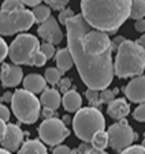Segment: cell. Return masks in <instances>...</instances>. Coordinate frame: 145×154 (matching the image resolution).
<instances>
[{"instance_id":"obj_7","label":"cell","mask_w":145,"mask_h":154,"mask_svg":"<svg viewBox=\"0 0 145 154\" xmlns=\"http://www.w3.org/2000/svg\"><path fill=\"white\" fill-rule=\"evenodd\" d=\"M36 22L34 15L29 10L2 11L0 10V35H14L29 30Z\"/></svg>"},{"instance_id":"obj_22","label":"cell","mask_w":145,"mask_h":154,"mask_svg":"<svg viewBox=\"0 0 145 154\" xmlns=\"http://www.w3.org/2000/svg\"><path fill=\"white\" fill-rule=\"evenodd\" d=\"M33 15H34V19L37 23H43L51 15V7L47 6V4H38V6L33 7Z\"/></svg>"},{"instance_id":"obj_41","label":"cell","mask_w":145,"mask_h":154,"mask_svg":"<svg viewBox=\"0 0 145 154\" xmlns=\"http://www.w3.org/2000/svg\"><path fill=\"white\" fill-rule=\"evenodd\" d=\"M41 115H43L45 119H51L53 115V109H50V108H44L43 111H41Z\"/></svg>"},{"instance_id":"obj_23","label":"cell","mask_w":145,"mask_h":154,"mask_svg":"<svg viewBox=\"0 0 145 154\" xmlns=\"http://www.w3.org/2000/svg\"><path fill=\"white\" fill-rule=\"evenodd\" d=\"M144 17H145V0H131L130 18L137 20Z\"/></svg>"},{"instance_id":"obj_37","label":"cell","mask_w":145,"mask_h":154,"mask_svg":"<svg viewBox=\"0 0 145 154\" xmlns=\"http://www.w3.org/2000/svg\"><path fill=\"white\" fill-rule=\"evenodd\" d=\"M134 29H136L138 33H144L145 32V19L144 18L136 20V23H134Z\"/></svg>"},{"instance_id":"obj_44","label":"cell","mask_w":145,"mask_h":154,"mask_svg":"<svg viewBox=\"0 0 145 154\" xmlns=\"http://www.w3.org/2000/svg\"><path fill=\"white\" fill-rule=\"evenodd\" d=\"M0 154H12V153L8 151V150H6L4 147H0Z\"/></svg>"},{"instance_id":"obj_14","label":"cell","mask_w":145,"mask_h":154,"mask_svg":"<svg viewBox=\"0 0 145 154\" xmlns=\"http://www.w3.org/2000/svg\"><path fill=\"white\" fill-rule=\"evenodd\" d=\"M0 76H2V85L4 87H15L21 82H23V71L18 64L4 63L2 66Z\"/></svg>"},{"instance_id":"obj_19","label":"cell","mask_w":145,"mask_h":154,"mask_svg":"<svg viewBox=\"0 0 145 154\" xmlns=\"http://www.w3.org/2000/svg\"><path fill=\"white\" fill-rule=\"evenodd\" d=\"M55 61H56L58 68L62 72L69 71L70 68L72 67V64H74V59H72V55L69 48H62V49H59L55 55Z\"/></svg>"},{"instance_id":"obj_32","label":"cell","mask_w":145,"mask_h":154,"mask_svg":"<svg viewBox=\"0 0 145 154\" xmlns=\"http://www.w3.org/2000/svg\"><path fill=\"white\" fill-rule=\"evenodd\" d=\"M121 154H145V147L142 145H133L125 149Z\"/></svg>"},{"instance_id":"obj_33","label":"cell","mask_w":145,"mask_h":154,"mask_svg":"<svg viewBox=\"0 0 145 154\" xmlns=\"http://www.w3.org/2000/svg\"><path fill=\"white\" fill-rule=\"evenodd\" d=\"M47 60H48V59L45 57V55H44L41 51H38L34 55V57H33V66H36V67H43L44 64L47 63Z\"/></svg>"},{"instance_id":"obj_8","label":"cell","mask_w":145,"mask_h":154,"mask_svg":"<svg viewBox=\"0 0 145 154\" xmlns=\"http://www.w3.org/2000/svg\"><path fill=\"white\" fill-rule=\"evenodd\" d=\"M37 131L40 135V139L45 145L50 146L62 145V142L70 135V130L66 127V123L60 119H56V117L45 119L40 124Z\"/></svg>"},{"instance_id":"obj_2","label":"cell","mask_w":145,"mask_h":154,"mask_svg":"<svg viewBox=\"0 0 145 154\" xmlns=\"http://www.w3.org/2000/svg\"><path fill=\"white\" fill-rule=\"evenodd\" d=\"M131 0H81V14L93 29L115 33L130 18Z\"/></svg>"},{"instance_id":"obj_12","label":"cell","mask_w":145,"mask_h":154,"mask_svg":"<svg viewBox=\"0 0 145 154\" xmlns=\"http://www.w3.org/2000/svg\"><path fill=\"white\" fill-rule=\"evenodd\" d=\"M23 131L19 128V125L17 124H7V130L4 134L3 139L0 140L2 147H4L6 150L11 151H18L23 145Z\"/></svg>"},{"instance_id":"obj_30","label":"cell","mask_w":145,"mask_h":154,"mask_svg":"<svg viewBox=\"0 0 145 154\" xmlns=\"http://www.w3.org/2000/svg\"><path fill=\"white\" fill-rule=\"evenodd\" d=\"M115 90H108V89H104L100 93V102L103 104H110L111 101L115 100Z\"/></svg>"},{"instance_id":"obj_45","label":"cell","mask_w":145,"mask_h":154,"mask_svg":"<svg viewBox=\"0 0 145 154\" xmlns=\"http://www.w3.org/2000/svg\"><path fill=\"white\" fill-rule=\"evenodd\" d=\"M63 122H64V123H69V122H70V117H69V116H66V117L63 119Z\"/></svg>"},{"instance_id":"obj_25","label":"cell","mask_w":145,"mask_h":154,"mask_svg":"<svg viewBox=\"0 0 145 154\" xmlns=\"http://www.w3.org/2000/svg\"><path fill=\"white\" fill-rule=\"evenodd\" d=\"M25 10V4L21 0H4L2 4V11H18Z\"/></svg>"},{"instance_id":"obj_11","label":"cell","mask_w":145,"mask_h":154,"mask_svg":"<svg viewBox=\"0 0 145 154\" xmlns=\"http://www.w3.org/2000/svg\"><path fill=\"white\" fill-rule=\"evenodd\" d=\"M37 33L40 35V38H43L44 42H51L53 45H58L63 40V33L60 30L58 20L53 17H50L45 22L40 23L37 29Z\"/></svg>"},{"instance_id":"obj_15","label":"cell","mask_w":145,"mask_h":154,"mask_svg":"<svg viewBox=\"0 0 145 154\" xmlns=\"http://www.w3.org/2000/svg\"><path fill=\"white\" fill-rule=\"evenodd\" d=\"M107 113L114 120H122L130 113V105L125 98H115L107 106Z\"/></svg>"},{"instance_id":"obj_9","label":"cell","mask_w":145,"mask_h":154,"mask_svg":"<svg viewBox=\"0 0 145 154\" xmlns=\"http://www.w3.org/2000/svg\"><path fill=\"white\" fill-rule=\"evenodd\" d=\"M107 132L110 137V146L118 153H122L125 149L131 146L133 140L136 139V134L126 119L118 120L111 124Z\"/></svg>"},{"instance_id":"obj_39","label":"cell","mask_w":145,"mask_h":154,"mask_svg":"<svg viewBox=\"0 0 145 154\" xmlns=\"http://www.w3.org/2000/svg\"><path fill=\"white\" fill-rule=\"evenodd\" d=\"M82 154H108V153L105 150H99V149L92 147V149H88V150L84 151Z\"/></svg>"},{"instance_id":"obj_46","label":"cell","mask_w":145,"mask_h":154,"mask_svg":"<svg viewBox=\"0 0 145 154\" xmlns=\"http://www.w3.org/2000/svg\"><path fill=\"white\" fill-rule=\"evenodd\" d=\"M141 145H142V146H144V147H145V138H144V140H142V143H141Z\"/></svg>"},{"instance_id":"obj_4","label":"cell","mask_w":145,"mask_h":154,"mask_svg":"<svg viewBox=\"0 0 145 154\" xmlns=\"http://www.w3.org/2000/svg\"><path fill=\"white\" fill-rule=\"evenodd\" d=\"M105 128L103 113L95 106L81 108L72 119V130L82 142H92L96 132Z\"/></svg>"},{"instance_id":"obj_31","label":"cell","mask_w":145,"mask_h":154,"mask_svg":"<svg viewBox=\"0 0 145 154\" xmlns=\"http://www.w3.org/2000/svg\"><path fill=\"white\" fill-rule=\"evenodd\" d=\"M133 117L134 120H137V122L140 123H145V102H142V104H140L138 106L134 109L133 112Z\"/></svg>"},{"instance_id":"obj_34","label":"cell","mask_w":145,"mask_h":154,"mask_svg":"<svg viewBox=\"0 0 145 154\" xmlns=\"http://www.w3.org/2000/svg\"><path fill=\"white\" fill-rule=\"evenodd\" d=\"M8 49H10V47H7V42L0 37V64L3 63L4 59L7 57V55H8Z\"/></svg>"},{"instance_id":"obj_26","label":"cell","mask_w":145,"mask_h":154,"mask_svg":"<svg viewBox=\"0 0 145 154\" xmlns=\"http://www.w3.org/2000/svg\"><path fill=\"white\" fill-rule=\"evenodd\" d=\"M40 51L44 53V55H45V57L48 59V60H51V59L56 55L55 45H53V44H51V42H43L40 45Z\"/></svg>"},{"instance_id":"obj_10","label":"cell","mask_w":145,"mask_h":154,"mask_svg":"<svg viewBox=\"0 0 145 154\" xmlns=\"http://www.w3.org/2000/svg\"><path fill=\"white\" fill-rule=\"evenodd\" d=\"M82 45L89 55H103L112 48V41L105 32L90 27L82 38Z\"/></svg>"},{"instance_id":"obj_1","label":"cell","mask_w":145,"mask_h":154,"mask_svg":"<svg viewBox=\"0 0 145 154\" xmlns=\"http://www.w3.org/2000/svg\"><path fill=\"white\" fill-rule=\"evenodd\" d=\"M90 27L92 26L85 20L82 14L71 18L66 23L67 48L71 52L77 71L88 89L104 90L108 89L115 75L112 60L114 48L103 55H89L84 49L82 38Z\"/></svg>"},{"instance_id":"obj_21","label":"cell","mask_w":145,"mask_h":154,"mask_svg":"<svg viewBox=\"0 0 145 154\" xmlns=\"http://www.w3.org/2000/svg\"><path fill=\"white\" fill-rule=\"evenodd\" d=\"M92 146L95 149H99V150H105L107 146H110V137H108V132H105L104 130L96 132L95 137L92 139Z\"/></svg>"},{"instance_id":"obj_5","label":"cell","mask_w":145,"mask_h":154,"mask_svg":"<svg viewBox=\"0 0 145 154\" xmlns=\"http://www.w3.org/2000/svg\"><path fill=\"white\" fill-rule=\"evenodd\" d=\"M41 101L36 97L34 93L19 89L14 91V97L11 101L12 113L18 119V122L23 124H33L38 120L41 115Z\"/></svg>"},{"instance_id":"obj_36","label":"cell","mask_w":145,"mask_h":154,"mask_svg":"<svg viewBox=\"0 0 145 154\" xmlns=\"http://www.w3.org/2000/svg\"><path fill=\"white\" fill-rule=\"evenodd\" d=\"M52 154H71V149H70L69 146L60 145V146H56Z\"/></svg>"},{"instance_id":"obj_17","label":"cell","mask_w":145,"mask_h":154,"mask_svg":"<svg viewBox=\"0 0 145 154\" xmlns=\"http://www.w3.org/2000/svg\"><path fill=\"white\" fill-rule=\"evenodd\" d=\"M40 101L44 108H50V109L56 111L60 106L62 97H60V93L58 90H55V89H45L41 93Z\"/></svg>"},{"instance_id":"obj_6","label":"cell","mask_w":145,"mask_h":154,"mask_svg":"<svg viewBox=\"0 0 145 154\" xmlns=\"http://www.w3.org/2000/svg\"><path fill=\"white\" fill-rule=\"evenodd\" d=\"M40 51V41L33 34H18L10 44L8 57L14 64L33 66V57Z\"/></svg>"},{"instance_id":"obj_13","label":"cell","mask_w":145,"mask_h":154,"mask_svg":"<svg viewBox=\"0 0 145 154\" xmlns=\"http://www.w3.org/2000/svg\"><path fill=\"white\" fill-rule=\"evenodd\" d=\"M125 94L129 101L142 104L145 102V75L134 76L125 87Z\"/></svg>"},{"instance_id":"obj_35","label":"cell","mask_w":145,"mask_h":154,"mask_svg":"<svg viewBox=\"0 0 145 154\" xmlns=\"http://www.w3.org/2000/svg\"><path fill=\"white\" fill-rule=\"evenodd\" d=\"M10 111H8V108L6 106V105H0V119L4 120V122H8L10 120Z\"/></svg>"},{"instance_id":"obj_43","label":"cell","mask_w":145,"mask_h":154,"mask_svg":"<svg viewBox=\"0 0 145 154\" xmlns=\"http://www.w3.org/2000/svg\"><path fill=\"white\" fill-rule=\"evenodd\" d=\"M137 42H138L140 45H141V47H142V48H144V49H145V34H142L141 37H140L138 40H137Z\"/></svg>"},{"instance_id":"obj_18","label":"cell","mask_w":145,"mask_h":154,"mask_svg":"<svg viewBox=\"0 0 145 154\" xmlns=\"http://www.w3.org/2000/svg\"><path fill=\"white\" fill-rule=\"evenodd\" d=\"M62 104L67 112H78L82 106V97L76 90H67L62 98Z\"/></svg>"},{"instance_id":"obj_47","label":"cell","mask_w":145,"mask_h":154,"mask_svg":"<svg viewBox=\"0 0 145 154\" xmlns=\"http://www.w3.org/2000/svg\"><path fill=\"white\" fill-rule=\"evenodd\" d=\"M0 83H2V76H0Z\"/></svg>"},{"instance_id":"obj_20","label":"cell","mask_w":145,"mask_h":154,"mask_svg":"<svg viewBox=\"0 0 145 154\" xmlns=\"http://www.w3.org/2000/svg\"><path fill=\"white\" fill-rule=\"evenodd\" d=\"M18 154H48V151L43 142L38 139H30L23 143L18 150Z\"/></svg>"},{"instance_id":"obj_24","label":"cell","mask_w":145,"mask_h":154,"mask_svg":"<svg viewBox=\"0 0 145 154\" xmlns=\"http://www.w3.org/2000/svg\"><path fill=\"white\" fill-rule=\"evenodd\" d=\"M44 78H45V81L48 82V83L56 85V83H59V81H60V78H62V71L55 67H48L45 70Z\"/></svg>"},{"instance_id":"obj_28","label":"cell","mask_w":145,"mask_h":154,"mask_svg":"<svg viewBox=\"0 0 145 154\" xmlns=\"http://www.w3.org/2000/svg\"><path fill=\"white\" fill-rule=\"evenodd\" d=\"M76 17V14H74V11H72L71 8H64V10H62L60 12H59V17H58V19H59V22H60L62 25H64L66 26V23L69 22L71 18H74Z\"/></svg>"},{"instance_id":"obj_27","label":"cell","mask_w":145,"mask_h":154,"mask_svg":"<svg viewBox=\"0 0 145 154\" xmlns=\"http://www.w3.org/2000/svg\"><path fill=\"white\" fill-rule=\"evenodd\" d=\"M100 90H95V89H88L86 93H85V97L89 101L90 105H96L100 104Z\"/></svg>"},{"instance_id":"obj_40","label":"cell","mask_w":145,"mask_h":154,"mask_svg":"<svg viewBox=\"0 0 145 154\" xmlns=\"http://www.w3.org/2000/svg\"><path fill=\"white\" fill-rule=\"evenodd\" d=\"M6 130H7V124H6V122L0 119V140L3 139L4 134H6Z\"/></svg>"},{"instance_id":"obj_16","label":"cell","mask_w":145,"mask_h":154,"mask_svg":"<svg viewBox=\"0 0 145 154\" xmlns=\"http://www.w3.org/2000/svg\"><path fill=\"white\" fill-rule=\"evenodd\" d=\"M47 83H48V82H47L45 78L41 76L40 74H29L27 76L23 78V87L34 94L43 93L47 89Z\"/></svg>"},{"instance_id":"obj_29","label":"cell","mask_w":145,"mask_h":154,"mask_svg":"<svg viewBox=\"0 0 145 154\" xmlns=\"http://www.w3.org/2000/svg\"><path fill=\"white\" fill-rule=\"evenodd\" d=\"M47 6H50L52 10H58V11H62L67 7L69 4V0H44Z\"/></svg>"},{"instance_id":"obj_42","label":"cell","mask_w":145,"mask_h":154,"mask_svg":"<svg viewBox=\"0 0 145 154\" xmlns=\"http://www.w3.org/2000/svg\"><path fill=\"white\" fill-rule=\"evenodd\" d=\"M12 97H14V93H11V91H6V93L3 94V97H2V101L3 102H11Z\"/></svg>"},{"instance_id":"obj_38","label":"cell","mask_w":145,"mask_h":154,"mask_svg":"<svg viewBox=\"0 0 145 154\" xmlns=\"http://www.w3.org/2000/svg\"><path fill=\"white\" fill-rule=\"evenodd\" d=\"M25 6H29V7H36L43 2V0H21Z\"/></svg>"},{"instance_id":"obj_3","label":"cell","mask_w":145,"mask_h":154,"mask_svg":"<svg viewBox=\"0 0 145 154\" xmlns=\"http://www.w3.org/2000/svg\"><path fill=\"white\" fill-rule=\"evenodd\" d=\"M114 70L118 78L141 75L145 70V49L137 41L125 40L116 51Z\"/></svg>"}]
</instances>
